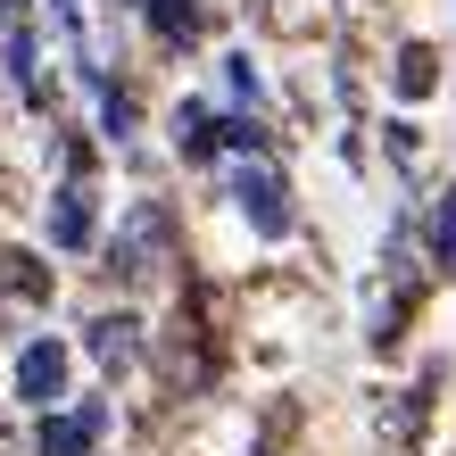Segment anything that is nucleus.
Masks as SVG:
<instances>
[{
  "mask_svg": "<svg viewBox=\"0 0 456 456\" xmlns=\"http://www.w3.org/2000/svg\"><path fill=\"white\" fill-rule=\"evenodd\" d=\"M432 249H440V265H456V191L440 200V216H432Z\"/></svg>",
  "mask_w": 456,
  "mask_h": 456,
  "instance_id": "obj_4",
  "label": "nucleus"
},
{
  "mask_svg": "<svg viewBox=\"0 0 456 456\" xmlns=\"http://www.w3.org/2000/svg\"><path fill=\"white\" fill-rule=\"evenodd\" d=\"M75 200H84V191H75ZM75 200L59 208V232H67V240H84V232H92V208H75Z\"/></svg>",
  "mask_w": 456,
  "mask_h": 456,
  "instance_id": "obj_6",
  "label": "nucleus"
},
{
  "mask_svg": "<svg viewBox=\"0 0 456 456\" xmlns=\"http://www.w3.org/2000/svg\"><path fill=\"white\" fill-rule=\"evenodd\" d=\"M0 42H9V75L34 92V25H25V0H0Z\"/></svg>",
  "mask_w": 456,
  "mask_h": 456,
  "instance_id": "obj_2",
  "label": "nucleus"
},
{
  "mask_svg": "<svg viewBox=\"0 0 456 456\" xmlns=\"http://www.w3.org/2000/svg\"><path fill=\"white\" fill-rule=\"evenodd\" d=\"M59 382H67V357H59V340H34L17 357V390L25 398H59Z\"/></svg>",
  "mask_w": 456,
  "mask_h": 456,
  "instance_id": "obj_1",
  "label": "nucleus"
},
{
  "mask_svg": "<svg viewBox=\"0 0 456 456\" xmlns=\"http://www.w3.org/2000/svg\"><path fill=\"white\" fill-rule=\"evenodd\" d=\"M432 84H440V59H432V42H407V50H398V92H407V100H423Z\"/></svg>",
  "mask_w": 456,
  "mask_h": 456,
  "instance_id": "obj_3",
  "label": "nucleus"
},
{
  "mask_svg": "<svg viewBox=\"0 0 456 456\" xmlns=\"http://www.w3.org/2000/svg\"><path fill=\"white\" fill-rule=\"evenodd\" d=\"M84 440H92V415H84V423H50V456H75Z\"/></svg>",
  "mask_w": 456,
  "mask_h": 456,
  "instance_id": "obj_5",
  "label": "nucleus"
}]
</instances>
